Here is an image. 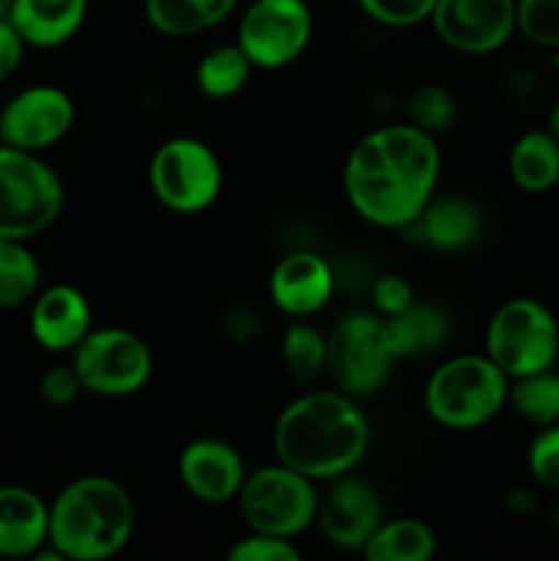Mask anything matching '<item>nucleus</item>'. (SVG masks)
<instances>
[{
  "label": "nucleus",
  "instance_id": "nucleus-30",
  "mask_svg": "<svg viewBox=\"0 0 559 561\" xmlns=\"http://www.w3.org/2000/svg\"><path fill=\"white\" fill-rule=\"evenodd\" d=\"M515 16L526 42L559 49V0H515Z\"/></svg>",
  "mask_w": 559,
  "mask_h": 561
},
{
  "label": "nucleus",
  "instance_id": "nucleus-9",
  "mask_svg": "<svg viewBox=\"0 0 559 561\" xmlns=\"http://www.w3.org/2000/svg\"><path fill=\"white\" fill-rule=\"evenodd\" d=\"M82 392L99 398H129L148 387L153 373V354L142 337L129 329H91L71 351Z\"/></svg>",
  "mask_w": 559,
  "mask_h": 561
},
{
  "label": "nucleus",
  "instance_id": "nucleus-35",
  "mask_svg": "<svg viewBox=\"0 0 559 561\" xmlns=\"http://www.w3.org/2000/svg\"><path fill=\"white\" fill-rule=\"evenodd\" d=\"M370 296L378 316L387 318L406 310V307L414 301V288H411L409 279H403L400 274H384V277H378L376 283H373Z\"/></svg>",
  "mask_w": 559,
  "mask_h": 561
},
{
  "label": "nucleus",
  "instance_id": "nucleus-20",
  "mask_svg": "<svg viewBox=\"0 0 559 561\" xmlns=\"http://www.w3.org/2000/svg\"><path fill=\"white\" fill-rule=\"evenodd\" d=\"M411 228L420 230L422 241L433 250L460 252L480 239L482 214L469 197L436 195Z\"/></svg>",
  "mask_w": 559,
  "mask_h": 561
},
{
  "label": "nucleus",
  "instance_id": "nucleus-38",
  "mask_svg": "<svg viewBox=\"0 0 559 561\" xmlns=\"http://www.w3.org/2000/svg\"><path fill=\"white\" fill-rule=\"evenodd\" d=\"M11 9H14V0H0V20H11Z\"/></svg>",
  "mask_w": 559,
  "mask_h": 561
},
{
  "label": "nucleus",
  "instance_id": "nucleus-2",
  "mask_svg": "<svg viewBox=\"0 0 559 561\" xmlns=\"http://www.w3.org/2000/svg\"><path fill=\"white\" fill-rule=\"evenodd\" d=\"M272 447L280 463L329 482L362 463L370 447V422L351 394L310 389L280 411Z\"/></svg>",
  "mask_w": 559,
  "mask_h": 561
},
{
  "label": "nucleus",
  "instance_id": "nucleus-11",
  "mask_svg": "<svg viewBox=\"0 0 559 561\" xmlns=\"http://www.w3.org/2000/svg\"><path fill=\"white\" fill-rule=\"evenodd\" d=\"M312 38L307 0H252L239 20L236 44L255 69H283L299 60Z\"/></svg>",
  "mask_w": 559,
  "mask_h": 561
},
{
  "label": "nucleus",
  "instance_id": "nucleus-21",
  "mask_svg": "<svg viewBox=\"0 0 559 561\" xmlns=\"http://www.w3.org/2000/svg\"><path fill=\"white\" fill-rule=\"evenodd\" d=\"M384 334L395 359L422 356L447 343L449 318L442 307L411 301L406 310L384 318Z\"/></svg>",
  "mask_w": 559,
  "mask_h": 561
},
{
  "label": "nucleus",
  "instance_id": "nucleus-6",
  "mask_svg": "<svg viewBox=\"0 0 559 561\" xmlns=\"http://www.w3.org/2000/svg\"><path fill=\"white\" fill-rule=\"evenodd\" d=\"M486 356L513 381L559 359V321L543 301L518 296L497 307L486 327Z\"/></svg>",
  "mask_w": 559,
  "mask_h": 561
},
{
  "label": "nucleus",
  "instance_id": "nucleus-31",
  "mask_svg": "<svg viewBox=\"0 0 559 561\" xmlns=\"http://www.w3.org/2000/svg\"><path fill=\"white\" fill-rule=\"evenodd\" d=\"M373 22L387 27H411L431 20L436 0H356Z\"/></svg>",
  "mask_w": 559,
  "mask_h": 561
},
{
  "label": "nucleus",
  "instance_id": "nucleus-33",
  "mask_svg": "<svg viewBox=\"0 0 559 561\" xmlns=\"http://www.w3.org/2000/svg\"><path fill=\"white\" fill-rule=\"evenodd\" d=\"M230 561H296L301 551L288 537L263 535V531H250L241 540H236L228 551Z\"/></svg>",
  "mask_w": 559,
  "mask_h": 561
},
{
  "label": "nucleus",
  "instance_id": "nucleus-19",
  "mask_svg": "<svg viewBox=\"0 0 559 561\" xmlns=\"http://www.w3.org/2000/svg\"><path fill=\"white\" fill-rule=\"evenodd\" d=\"M88 16V0H14L11 25L27 47L55 49L80 33Z\"/></svg>",
  "mask_w": 559,
  "mask_h": 561
},
{
  "label": "nucleus",
  "instance_id": "nucleus-17",
  "mask_svg": "<svg viewBox=\"0 0 559 561\" xmlns=\"http://www.w3.org/2000/svg\"><path fill=\"white\" fill-rule=\"evenodd\" d=\"M334 294V272L316 252H290L280 257L269 277L274 307L290 318H310L329 305Z\"/></svg>",
  "mask_w": 559,
  "mask_h": 561
},
{
  "label": "nucleus",
  "instance_id": "nucleus-28",
  "mask_svg": "<svg viewBox=\"0 0 559 561\" xmlns=\"http://www.w3.org/2000/svg\"><path fill=\"white\" fill-rule=\"evenodd\" d=\"M507 405L529 425L540 427L559 425V373L554 367L540 373H529L510 381Z\"/></svg>",
  "mask_w": 559,
  "mask_h": 561
},
{
  "label": "nucleus",
  "instance_id": "nucleus-1",
  "mask_svg": "<svg viewBox=\"0 0 559 561\" xmlns=\"http://www.w3.org/2000/svg\"><path fill=\"white\" fill-rule=\"evenodd\" d=\"M442 148L414 124H389L367 131L351 148L343 186L351 208L376 228L403 230L436 197Z\"/></svg>",
  "mask_w": 559,
  "mask_h": 561
},
{
  "label": "nucleus",
  "instance_id": "nucleus-34",
  "mask_svg": "<svg viewBox=\"0 0 559 561\" xmlns=\"http://www.w3.org/2000/svg\"><path fill=\"white\" fill-rule=\"evenodd\" d=\"M80 392L82 383L77 370L71 367V362L69 365L49 367V370H44L42 378H38V394H42L44 403L53 405V409H66V405L75 403Z\"/></svg>",
  "mask_w": 559,
  "mask_h": 561
},
{
  "label": "nucleus",
  "instance_id": "nucleus-26",
  "mask_svg": "<svg viewBox=\"0 0 559 561\" xmlns=\"http://www.w3.org/2000/svg\"><path fill=\"white\" fill-rule=\"evenodd\" d=\"M42 285V266L27 241L0 236V310L31 305Z\"/></svg>",
  "mask_w": 559,
  "mask_h": 561
},
{
  "label": "nucleus",
  "instance_id": "nucleus-7",
  "mask_svg": "<svg viewBox=\"0 0 559 561\" xmlns=\"http://www.w3.org/2000/svg\"><path fill=\"white\" fill-rule=\"evenodd\" d=\"M236 502L250 531L294 540L301 531L316 526L321 496H318L316 480L277 460V463L261 466L258 471H247Z\"/></svg>",
  "mask_w": 559,
  "mask_h": 561
},
{
  "label": "nucleus",
  "instance_id": "nucleus-36",
  "mask_svg": "<svg viewBox=\"0 0 559 561\" xmlns=\"http://www.w3.org/2000/svg\"><path fill=\"white\" fill-rule=\"evenodd\" d=\"M27 44L16 33V27L9 20H0V85L16 75L25 58Z\"/></svg>",
  "mask_w": 559,
  "mask_h": 561
},
{
  "label": "nucleus",
  "instance_id": "nucleus-14",
  "mask_svg": "<svg viewBox=\"0 0 559 561\" xmlns=\"http://www.w3.org/2000/svg\"><path fill=\"white\" fill-rule=\"evenodd\" d=\"M381 524V493L373 482L354 477L351 471L329 480L316 515V526L329 546L340 551H362Z\"/></svg>",
  "mask_w": 559,
  "mask_h": 561
},
{
  "label": "nucleus",
  "instance_id": "nucleus-10",
  "mask_svg": "<svg viewBox=\"0 0 559 561\" xmlns=\"http://www.w3.org/2000/svg\"><path fill=\"white\" fill-rule=\"evenodd\" d=\"M395 356L384 334V318L351 312L327 334V373L351 398L378 392L392 373Z\"/></svg>",
  "mask_w": 559,
  "mask_h": 561
},
{
  "label": "nucleus",
  "instance_id": "nucleus-37",
  "mask_svg": "<svg viewBox=\"0 0 559 561\" xmlns=\"http://www.w3.org/2000/svg\"><path fill=\"white\" fill-rule=\"evenodd\" d=\"M548 129H551V135L559 140V99H557V102H554L551 115H548Z\"/></svg>",
  "mask_w": 559,
  "mask_h": 561
},
{
  "label": "nucleus",
  "instance_id": "nucleus-29",
  "mask_svg": "<svg viewBox=\"0 0 559 561\" xmlns=\"http://www.w3.org/2000/svg\"><path fill=\"white\" fill-rule=\"evenodd\" d=\"M409 124L427 135H442L458 121V99L444 85H420L406 102Z\"/></svg>",
  "mask_w": 559,
  "mask_h": 561
},
{
  "label": "nucleus",
  "instance_id": "nucleus-32",
  "mask_svg": "<svg viewBox=\"0 0 559 561\" xmlns=\"http://www.w3.org/2000/svg\"><path fill=\"white\" fill-rule=\"evenodd\" d=\"M526 466L543 488L559 493V425L537 431L526 449Z\"/></svg>",
  "mask_w": 559,
  "mask_h": 561
},
{
  "label": "nucleus",
  "instance_id": "nucleus-5",
  "mask_svg": "<svg viewBox=\"0 0 559 561\" xmlns=\"http://www.w3.org/2000/svg\"><path fill=\"white\" fill-rule=\"evenodd\" d=\"M64 179L42 153L0 142V236L31 241L58 222L64 211Z\"/></svg>",
  "mask_w": 559,
  "mask_h": 561
},
{
  "label": "nucleus",
  "instance_id": "nucleus-24",
  "mask_svg": "<svg viewBox=\"0 0 559 561\" xmlns=\"http://www.w3.org/2000/svg\"><path fill=\"white\" fill-rule=\"evenodd\" d=\"M362 553L367 561H427L436 553V531L420 518L384 520Z\"/></svg>",
  "mask_w": 559,
  "mask_h": 561
},
{
  "label": "nucleus",
  "instance_id": "nucleus-3",
  "mask_svg": "<svg viewBox=\"0 0 559 561\" xmlns=\"http://www.w3.org/2000/svg\"><path fill=\"white\" fill-rule=\"evenodd\" d=\"M135 526V499L113 477H77L49 502V546L64 561L118 557L129 546Z\"/></svg>",
  "mask_w": 559,
  "mask_h": 561
},
{
  "label": "nucleus",
  "instance_id": "nucleus-12",
  "mask_svg": "<svg viewBox=\"0 0 559 561\" xmlns=\"http://www.w3.org/2000/svg\"><path fill=\"white\" fill-rule=\"evenodd\" d=\"M77 118L75 99L58 85H27L0 107V142L44 153L58 146Z\"/></svg>",
  "mask_w": 559,
  "mask_h": 561
},
{
  "label": "nucleus",
  "instance_id": "nucleus-15",
  "mask_svg": "<svg viewBox=\"0 0 559 561\" xmlns=\"http://www.w3.org/2000/svg\"><path fill=\"white\" fill-rule=\"evenodd\" d=\"M179 480L195 502L223 507L239 499L247 463L239 449L223 438H192L179 455Z\"/></svg>",
  "mask_w": 559,
  "mask_h": 561
},
{
  "label": "nucleus",
  "instance_id": "nucleus-22",
  "mask_svg": "<svg viewBox=\"0 0 559 561\" xmlns=\"http://www.w3.org/2000/svg\"><path fill=\"white\" fill-rule=\"evenodd\" d=\"M510 179L526 195H546L559 186V140L551 129L524 131L510 148Z\"/></svg>",
  "mask_w": 559,
  "mask_h": 561
},
{
  "label": "nucleus",
  "instance_id": "nucleus-8",
  "mask_svg": "<svg viewBox=\"0 0 559 561\" xmlns=\"http://www.w3.org/2000/svg\"><path fill=\"white\" fill-rule=\"evenodd\" d=\"M223 164L214 148L197 137H170L153 151L148 184L173 214H201L223 192Z\"/></svg>",
  "mask_w": 559,
  "mask_h": 561
},
{
  "label": "nucleus",
  "instance_id": "nucleus-23",
  "mask_svg": "<svg viewBox=\"0 0 559 561\" xmlns=\"http://www.w3.org/2000/svg\"><path fill=\"white\" fill-rule=\"evenodd\" d=\"M239 0H146V20L162 36L190 38L228 20Z\"/></svg>",
  "mask_w": 559,
  "mask_h": 561
},
{
  "label": "nucleus",
  "instance_id": "nucleus-13",
  "mask_svg": "<svg viewBox=\"0 0 559 561\" xmlns=\"http://www.w3.org/2000/svg\"><path fill=\"white\" fill-rule=\"evenodd\" d=\"M433 31L449 49L488 55L518 33L515 0H436Z\"/></svg>",
  "mask_w": 559,
  "mask_h": 561
},
{
  "label": "nucleus",
  "instance_id": "nucleus-18",
  "mask_svg": "<svg viewBox=\"0 0 559 561\" xmlns=\"http://www.w3.org/2000/svg\"><path fill=\"white\" fill-rule=\"evenodd\" d=\"M49 542V504L25 485H0V559H33Z\"/></svg>",
  "mask_w": 559,
  "mask_h": 561
},
{
  "label": "nucleus",
  "instance_id": "nucleus-27",
  "mask_svg": "<svg viewBox=\"0 0 559 561\" xmlns=\"http://www.w3.org/2000/svg\"><path fill=\"white\" fill-rule=\"evenodd\" d=\"M280 356H283L285 370L296 383L316 387L318 378L327 373V334L318 332L305 318H296L285 329Z\"/></svg>",
  "mask_w": 559,
  "mask_h": 561
},
{
  "label": "nucleus",
  "instance_id": "nucleus-25",
  "mask_svg": "<svg viewBox=\"0 0 559 561\" xmlns=\"http://www.w3.org/2000/svg\"><path fill=\"white\" fill-rule=\"evenodd\" d=\"M255 66L250 64V58L244 55V49L239 44H223V47H214L197 60L195 69V82L197 91L206 99H230L236 93L244 91V85L250 82V75Z\"/></svg>",
  "mask_w": 559,
  "mask_h": 561
},
{
  "label": "nucleus",
  "instance_id": "nucleus-16",
  "mask_svg": "<svg viewBox=\"0 0 559 561\" xmlns=\"http://www.w3.org/2000/svg\"><path fill=\"white\" fill-rule=\"evenodd\" d=\"M93 329L88 296L75 285H49L31 301V334L49 354H71Z\"/></svg>",
  "mask_w": 559,
  "mask_h": 561
},
{
  "label": "nucleus",
  "instance_id": "nucleus-4",
  "mask_svg": "<svg viewBox=\"0 0 559 561\" xmlns=\"http://www.w3.org/2000/svg\"><path fill=\"white\" fill-rule=\"evenodd\" d=\"M507 392L510 378L486 354H460L431 373L422 405L436 425L475 431L507 405Z\"/></svg>",
  "mask_w": 559,
  "mask_h": 561
}]
</instances>
